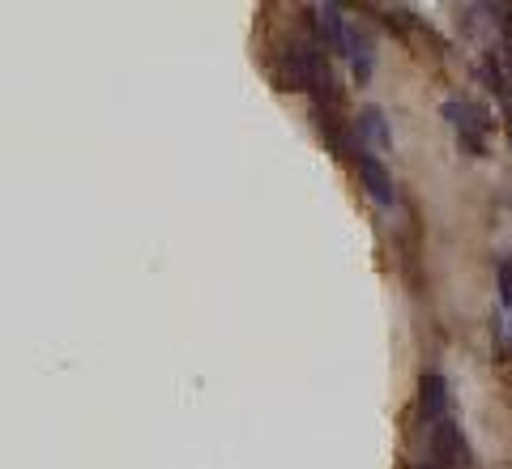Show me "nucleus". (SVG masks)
I'll list each match as a JSON object with an SVG mask.
<instances>
[{"instance_id":"1","label":"nucleus","mask_w":512,"mask_h":469,"mask_svg":"<svg viewBox=\"0 0 512 469\" xmlns=\"http://www.w3.org/2000/svg\"><path fill=\"white\" fill-rule=\"evenodd\" d=\"M282 82L286 90H316L325 94L329 103H338V86H333L329 60L316 43H291L282 52Z\"/></svg>"},{"instance_id":"2","label":"nucleus","mask_w":512,"mask_h":469,"mask_svg":"<svg viewBox=\"0 0 512 469\" xmlns=\"http://www.w3.org/2000/svg\"><path fill=\"white\" fill-rule=\"evenodd\" d=\"M444 120L457 128L461 150H470L474 158L487 154V133H491L487 107H478V103H470V99H448V103H444Z\"/></svg>"},{"instance_id":"3","label":"nucleus","mask_w":512,"mask_h":469,"mask_svg":"<svg viewBox=\"0 0 512 469\" xmlns=\"http://www.w3.org/2000/svg\"><path fill=\"white\" fill-rule=\"evenodd\" d=\"M427 448H431V465H436V469L466 465V457H470L466 435H461V427L453 423V418H444V423H436L427 431Z\"/></svg>"},{"instance_id":"4","label":"nucleus","mask_w":512,"mask_h":469,"mask_svg":"<svg viewBox=\"0 0 512 469\" xmlns=\"http://www.w3.org/2000/svg\"><path fill=\"white\" fill-rule=\"evenodd\" d=\"M312 18H316V35H320V43L329 47V52H338V56H346V47H350V18L342 13V5H316L312 9Z\"/></svg>"},{"instance_id":"5","label":"nucleus","mask_w":512,"mask_h":469,"mask_svg":"<svg viewBox=\"0 0 512 469\" xmlns=\"http://www.w3.org/2000/svg\"><path fill=\"white\" fill-rule=\"evenodd\" d=\"M359 180H363V188H367V197H372L376 205H384L389 209L393 201H397V188H393V175L384 171V163L376 154H359Z\"/></svg>"},{"instance_id":"6","label":"nucleus","mask_w":512,"mask_h":469,"mask_svg":"<svg viewBox=\"0 0 512 469\" xmlns=\"http://www.w3.org/2000/svg\"><path fill=\"white\" fill-rule=\"evenodd\" d=\"M419 414H423L427 431L448 418V384H444V376H436V371H427L423 384H419Z\"/></svg>"},{"instance_id":"7","label":"nucleus","mask_w":512,"mask_h":469,"mask_svg":"<svg viewBox=\"0 0 512 469\" xmlns=\"http://www.w3.org/2000/svg\"><path fill=\"white\" fill-rule=\"evenodd\" d=\"M355 133H359V141L376 145V150H389V145H393L389 120H384L380 107H363V111H359V116H355Z\"/></svg>"},{"instance_id":"8","label":"nucleus","mask_w":512,"mask_h":469,"mask_svg":"<svg viewBox=\"0 0 512 469\" xmlns=\"http://www.w3.org/2000/svg\"><path fill=\"white\" fill-rule=\"evenodd\" d=\"M483 73H487V82H491V90L500 94V99L508 103L512 99V86H508V77H504V69H500V60L495 56H487V64H483Z\"/></svg>"},{"instance_id":"9","label":"nucleus","mask_w":512,"mask_h":469,"mask_svg":"<svg viewBox=\"0 0 512 469\" xmlns=\"http://www.w3.org/2000/svg\"><path fill=\"white\" fill-rule=\"evenodd\" d=\"M500 303L512 312V261L508 256H500Z\"/></svg>"},{"instance_id":"10","label":"nucleus","mask_w":512,"mask_h":469,"mask_svg":"<svg viewBox=\"0 0 512 469\" xmlns=\"http://www.w3.org/2000/svg\"><path fill=\"white\" fill-rule=\"evenodd\" d=\"M504 64L512 73V18H504Z\"/></svg>"},{"instance_id":"11","label":"nucleus","mask_w":512,"mask_h":469,"mask_svg":"<svg viewBox=\"0 0 512 469\" xmlns=\"http://www.w3.org/2000/svg\"><path fill=\"white\" fill-rule=\"evenodd\" d=\"M504 342L512 346V316H508V325H504Z\"/></svg>"},{"instance_id":"12","label":"nucleus","mask_w":512,"mask_h":469,"mask_svg":"<svg viewBox=\"0 0 512 469\" xmlns=\"http://www.w3.org/2000/svg\"><path fill=\"white\" fill-rule=\"evenodd\" d=\"M508 141H512V111H508Z\"/></svg>"}]
</instances>
